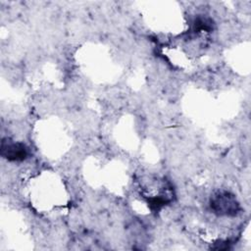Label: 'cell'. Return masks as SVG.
I'll return each mask as SVG.
<instances>
[{
    "mask_svg": "<svg viewBox=\"0 0 251 251\" xmlns=\"http://www.w3.org/2000/svg\"><path fill=\"white\" fill-rule=\"evenodd\" d=\"M210 206L214 213L222 216H233L239 209L235 197L226 191L215 194L211 199Z\"/></svg>",
    "mask_w": 251,
    "mask_h": 251,
    "instance_id": "6da1fadb",
    "label": "cell"
},
{
    "mask_svg": "<svg viewBox=\"0 0 251 251\" xmlns=\"http://www.w3.org/2000/svg\"><path fill=\"white\" fill-rule=\"evenodd\" d=\"M1 156L10 162H22L27 158L28 148L23 142L2 139Z\"/></svg>",
    "mask_w": 251,
    "mask_h": 251,
    "instance_id": "7a4b0ae2",
    "label": "cell"
}]
</instances>
